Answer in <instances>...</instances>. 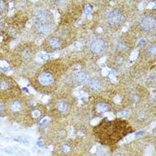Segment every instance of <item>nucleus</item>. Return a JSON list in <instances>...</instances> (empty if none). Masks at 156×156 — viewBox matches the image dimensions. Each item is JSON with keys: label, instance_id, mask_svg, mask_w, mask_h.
<instances>
[{"label": "nucleus", "instance_id": "nucleus-1", "mask_svg": "<svg viewBox=\"0 0 156 156\" xmlns=\"http://www.w3.org/2000/svg\"><path fill=\"white\" fill-rule=\"evenodd\" d=\"M65 70L66 64L63 61H49L37 70L31 78L30 83L37 91L44 94H51L56 90Z\"/></svg>", "mask_w": 156, "mask_h": 156}, {"label": "nucleus", "instance_id": "nucleus-2", "mask_svg": "<svg viewBox=\"0 0 156 156\" xmlns=\"http://www.w3.org/2000/svg\"><path fill=\"white\" fill-rule=\"evenodd\" d=\"M132 132V128L129 122L121 119L112 120L105 119L94 129L97 139L106 145L117 144L124 136Z\"/></svg>", "mask_w": 156, "mask_h": 156}, {"label": "nucleus", "instance_id": "nucleus-3", "mask_svg": "<svg viewBox=\"0 0 156 156\" xmlns=\"http://www.w3.org/2000/svg\"><path fill=\"white\" fill-rule=\"evenodd\" d=\"M37 52V47L33 42H24L19 44L13 50L12 55V64L19 66L22 63H27L34 58Z\"/></svg>", "mask_w": 156, "mask_h": 156}, {"label": "nucleus", "instance_id": "nucleus-4", "mask_svg": "<svg viewBox=\"0 0 156 156\" xmlns=\"http://www.w3.org/2000/svg\"><path fill=\"white\" fill-rule=\"evenodd\" d=\"M22 90L11 77L0 73V100L18 97Z\"/></svg>", "mask_w": 156, "mask_h": 156}, {"label": "nucleus", "instance_id": "nucleus-5", "mask_svg": "<svg viewBox=\"0 0 156 156\" xmlns=\"http://www.w3.org/2000/svg\"><path fill=\"white\" fill-rule=\"evenodd\" d=\"M69 42L65 40L59 34H51L48 36L43 41L41 47L42 49L47 53H54L56 51L62 50L67 47Z\"/></svg>", "mask_w": 156, "mask_h": 156}, {"label": "nucleus", "instance_id": "nucleus-6", "mask_svg": "<svg viewBox=\"0 0 156 156\" xmlns=\"http://www.w3.org/2000/svg\"><path fill=\"white\" fill-rule=\"evenodd\" d=\"M127 20V13L120 7H114L111 9L106 15V23L109 27L118 29Z\"/></svg>", "mask_w": 156, "mask_h": 156}, {"label": "nucleus", "instance_id": "nucleus-7", "mask_svg": "<svg viewBox=\"0 0 156 156\" xmlns=\"http://www.w3.org/2000/svg\"><path fill=\"white\" fill-rule=\"evenodd\" d=\"M156 26V18L154 12L144 13L138 23V28L142 32H151L154 30Z\"/></svg>", "mask_w": 156, "mask_h": 156}, {"label": "nucleus", "instance_id": "nucleus-8", "mask_svg": "<svg viewBox=\"0 0 156 156\" xmlns=\"http://www.w3.org/2000/svg\"><path fill=\"white\" fill-rule=\"evenodd\" d=\"M7 111L10 114L12 115H19L23 112L26 108V103L23 99L20 97H15L11 99L7 104Z\"/></svg>", "mask_w": 156, "mask_h": 156}, {"label": "nucleus", "instance_id": "nucleus-9", "mask_svg": "<svg viewBox=\"0 0 156 156\" xmlns=\"http://www.w3.org/2000/svg\"><path fill=\"white\" fill-rule=\"evenodd\" d=\"M106 48H107L106 40L102 37L94 38L89 43V46H88V49H89L90 53L93 55H96L103 54L106 50Z\"/></svg>", "mask_w": 156, "mask_h": 156}, {"label": "nucleus", "instance_id": "nucleus-10", "mask_svg": "<svg viewBox=\"0 0 156 156\" xmlns=\"http://www.w3.org/2000/svg\"><path fill=\"white\" fill-rule=\"evenodd\" d=\"M35 22L42 23L54 24V15L48 9L40 8L37 9L33 13Z\"/></svg>", "mask_w": 156, "mask_h": 156}, {"label": "nucleus", "instance_id": "nucleus-11", "mask_svg": "<svg viewBox=\"0 0 156 156\" xmlns=\"http://www.w3.org/2000/svg\"><path fill=\"white\" fill-rule=\"evenodd\" d=\"M54 24L49 23H37L35 22L32 27H31V31L33 35L41 37H46L49 35L53 29Z\"/></svg>", "mask_w": 156, "mask_h": 156}, {"label": "nucleus", "instance_id": "nucleus-12", "mask_svg": "<svg viewBox=\"0 0 156 156\" xmlns=\"http://www.w3.org/2000/svg\"><path fill=\"white\" fill-rule=\"evenodd\" d=\"M10 37L6 34L5 30H0V58L5 57L7 55L8 50H9V41H10Z\"/></svg>", "mask_w": 156, "mask_h": 156}, {"label": "nucleus", "instance_id": "nucleus-13", "mask_svg": "<svg viewBox=\"0 0 156 156\" xmlns=\"http://www.w3.org/2000/svg\"><path fill=\"white\" fill-rule=\"evenodd\" d=\"M46 109L44 105H37L30 109L28 112V117L31 120H37L44 116Z\"/></svg>", "mask_w": 156, "mask_h": 156}, {"label": "nucleus", "instance_id": "nucleus-14", "mask_svg": "<svg viewBox=\"0 0 156 156\" xmlns=\"http://www.w3.org/2000/svg\"><path fill=\"white\" fill-rule=\"evenodd\" d=\"M103 87V82L101 79H97V78H93L90 79L87 83V87L89 89V91L91 92H98Z\"/></svg>", "mask_w": 156, "mask_h": 156}, {"label": "nucleus", "instance_id": "nucleus-15", "mask_svg": "<svg viewBox=\"0 0 156 156\" xmlns=\"http://www.w3.org/2000/svg\"><path fill=\"white\" fill-rule=\"evenodd\" d=\"M111 109V105L108 102L105 101H98L95 105V112L98 114H103L107 112Z\"/></svg>", "mask_w": 156, "mask_h": 156}, {"label": "nucleus", "instance_id": "nucleus-16", "mask_svg": "<svg viewBox=\"0 0 156 156\" xmlns=\"http://www.w3.org/2000/svg\"><path fill=\"white\" fill-rule=\"evenodd\" d=\"M70 108V104L68 102L67 99H64V98H61L59 99L56 104H55V109L58 112L60 113H64L66 112Z\"/></svg>", "mask_w": 156, "mask_h": 156}, {"label": "nucleus", "instance_id": "nucleus-17", "mask_svg": "<svg viewBox=\"0 0 156 156\" xmlns=\"http://www.w3.org/2000/svg\"><path fill=\"white\" fill-rule=\"evenodd\" d=\"M87 80V75L85 72L78 71L73 74V80L77 84H83Z\"/></svg>", "mask_w": 156, "mask_h": 156}, {"label": "nucleus", "instance_id": "nucleus-18", "mask_svg": "<svg viewBox=\"0 0 156 156\" xmlns=\"http://www.w3.org/2000/svg\"><path fill=\"white\" fill-rule=\"evenodd\" d=\"M9 10V5H8V2L6 1H3V0H0V13L2 15H5L6 14L7 12Z\"/></svg>", "mask_w": 156, "mask_h": 156}, {"label": "nucleus", "instance_id": "nucleus-19", "mask_svg": "<svg viewBox=\"0 0 156 156\" xmlns=\"http://www.w3.org/2000/svg\"><path fill=\"white\" fill-rule=\"evenodd\" d=\"M62 149V152H63L64 154H70V153L72 152V147L67 144H63Z\"/></svg>", "mask_w": 156, "mask_h": 156}, {"label": "nucleus", "instance_id": "nucleus-20", "mask_svg": "<svg viewBox=\"0 0 156 156\" xmlns=\"http://www.w3.org/2000/svg\"><path fill=\"white\" fill-rule=\"evenodd\" d=\"M92 11H93V6H91V5H87L84 9V13L85 14H89V13L92 12Z\"/></svg>", "mask_w": 156, "mask_h": 156}, {"label": "nucleus", "instance_id": "nucleus-21", "mask_svg": "<svg viewBox=\"0 0 156 156\" xmlns=\"http://www.w3.org/2000/svg\"><path fill=\"white\" fill-rule=\"evenodd\" d=\"M5 105H4V103H3V101L2 100H0V113H2L3 112H4V110H5Z\"/></svg>", "mask_w": 156, "mask_h": 156}, {"label": "nucleus", "instance_id": "nucleus-22", "mask_svg": "<svg viewBox=\"0 0 156 156\" xmlns=\"http://www.w3.org/2000/svg\"><path fill=\"white\" fill-rule=\"evenodd\" d=\"M120 115H121V117H123V118L128 117V116H129V111H124V112H122L120 113Z\"/></svg>", "mask_w": 156, "mask_h": 156}, {"label": "nucleus", "instance_id": "nucleus-23", "mask_svg": "<svg viewBox=\"0 0 156 156\" xmlns=\"http://www.w3.org/2000/svg\"><path fill=\"white\" fill-rule=\"evenodd\" d=\"M112 156H125L123 154H121V153H116V154H114Z\"/></svg>", "mask_w": 156, "mask_h": 156}, {"label": "nucleus", "instance_id": "nucleus-24", "mask_svg": "<svg viewBox=\"0 0 156 156\" xmlns=\"http://www.w3.org/2000/svg\"><path fill=\"white\" fill-rule=\"evenodd\" d=\"M3 18H4V15H2V14L0 13V21H2V20H3Z\"/></svg>", "mask_w": 156, "mask_h": 156}]
</instances>
